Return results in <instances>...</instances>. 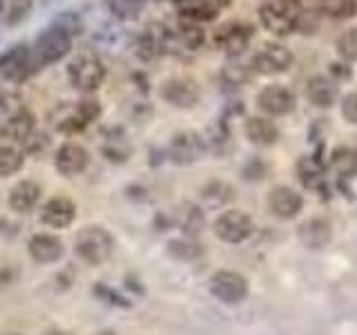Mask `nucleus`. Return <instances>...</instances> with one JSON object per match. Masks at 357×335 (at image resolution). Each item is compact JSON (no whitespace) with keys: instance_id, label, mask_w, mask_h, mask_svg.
Listing matches in <instances>:
<instances>
[{"instance_id":"obj_11","label":"nucleus","mask_w":357,"mask_h":335,"mask_svg":"<svg viewBox=\"0 0 357 335\" xmlns=\"http://www.w3.org/2000/svg\"><path fill=\"white\" fill-rule=\"evenodd\" d=\"M134 54L145 63L170 54V25H165V22L145 25V29L134 38Z\"/></svg>"},{"instance_id":"obj_24","label":"nucleus","mask_w":357,"mask_h":335,"mask_svg":"<svg viewBox=\"0 0 357 335\" xmlns=\"http://www.w3.org/2000/svg\"><path fill=\"white\" fill-rule=\"evenodd\" d=\"M243 130H245L248 141L259 145V148H271V145H275L279 141V130L268 117H250L245 121Z\"/></svg>"},{"instance_id":"obj_36","label":"nucleus","mask_w":357,"mask_h":335,"mask_svg":"<svg viewBox=\"0 0 357 335\" xmlns=\"http://www.w3.org/2000/svg\"><path fill=\"white\" fill-rule=\"evenodd\" d=\"M54 22H56V25L65 27L67 31L72 34V36H78V34L83 31V20H81V16L76 14V11H61V14L54 18Z\"/></svg>"},{"instance_id":"obj_13","label":"nucleus","mask_w":357,"mask_h":335,"mask_svg":"<svg viewBox=\"0 0 357 335\" xmlns=\"http://www.w3.org/2000/svg\"><path fill=\"white\" fill-rule=\"evenodd\" d=\"M215 234L226 244H241L252 234V219L243 210H223L215 219Z\"/></svg>"},{"instance_id":"obj_18","label":"nucleus","mask_w":357,"mask_h":335,"mask_svg":"<svg viewBox=\"0 0 357 335\" xmlns=\"http://www.w3.org/2000/svg\"><path fill=\"white\" fill-rule=\"evenodd\" d=\"M268 210L279 219H295L304 210V197L290 186H275L268 193Z\"/></svg>"},{"instance_id":"obj_40","label":"nucleus","mask_w":357,"mask_h":335,"mask_svg":"<svg viewBox=\"0 0 357 335\" xmlns=\"http://www.w3.org/2000/svg\"><path fill=\"white\" fill-rule=\"evenodd\" d=\"M45 335H65V333H61V331H47Z\"/></svg>"},{"instance_id":"obj_6","label":"nucleus","mask_w":357,"mask_h":335,"mask_svg":"<svg viewBox=\"0 0 357 335\" xmlns=\"http://www.w3.org/2000/svg\"><path fill=\"white\" fill-rule=\"evenodd\" d=\"M114 251V237L103 226H85L78 230L74 253L89 266H100L109 260Z\"/></svg>"},{"instance_id":"obj_39","label":"nucleus","mask_w":357,"mask_h":335,"mask_svg":"<svg viewBox=\"0 0 357 335\" xmlns=\"http://www.w3.org/2000/svg\"><path fill=\"white\" fill-rule=\"evenodd\" d=\"M94 293H96V295H100L105 302H109V304H116V306H130V302H126V299H123L119 293H114V290H109L107 286H96V288H94Z\"/></svg>"},{"instance_id":"obj_33","label":"nucleus","mask_w":357,"mask_h":335,"mask_svg":"<svg viewBox=\"0 0 357 335\" xmlns=\"http://www.w3.org/2000/svg\"><path fill=\"white\" fill-rule=\"evenodd\" d=\"M204 212H201L197 206H185V210H181V219H178V226L188 234V237H195L201 230H204Z\"/></svg>"},{"instance_id":"obj_28","label":"nucleus","mask_w":357,"mask_h":335,"mask_svg":"<svg viewBox=\"0 0 357 335\" xmlns=\"http://www.w3.org/2000/svg\"><path fill=\"white\" fill-rule=\"evenodd\" d=\"M167 255L174 257L178 262H195L204 255V248H201V244L195 241L192 237H181V239L167 241Z\"/></svg>"},{"instance_id":"obj_4","label":"nucleus","mask_w":357,"mask_h":335,"mask_svg":"<svg viewBox=\"0 0 357 335\" xmlns=\"http://www.w3.org/2000/svg\"><path fill=\"white\" fill-rule=\"evenodd\" d=\"M33 130H36V119L25 107L22 98L11 92L0 94V132L9 139L25 143Z\"/></svg>"},{"instance_id":"obj_35","label":"nucleus","mask_w":357,"mask_h":335,"mask_svg":"<svg viewBox=\"0 0 357 335\" xmlns=\"http://www.w3.org/2000/svg\"><path fill=\"white\" fill-rule=\"evenodd\" d=\"M337 54L346 63H357V27L344 29L337 38Z\"/></svg>"},{"instance_id":"obj_20","label":"nucleus","mask_w":357,"mask_h":335,"mask_svg":"<svg viewBox=\"0 0 357 335\" xmlns=\"http://www.w3.org/2000/svg\"><path fill=\"white\" fill-rule=\"evenodd\" d=\"M89 163V152L83 148L81 143L67 141L63 143L59 152L54 156V165L63 177H76L81 174Z\"/></svg>"},{"instance_id":"obj_8","label":"nucleus","mask_w":357,"mask_h":335,"mask_svg":"<svg viewBox=\"0 0 357 335\" xmlns=\"http://www.w3.org/2000/svg\"><path fill=\"white\" fill-rule=\"evenodd\" d=\"M38 72L36 59L27 43H14L0 54V76L9 83H22Z\"/></svg>"},{"instance_id":"obj_21","label":"nucleus","mask_w":357,"mask_h":335,"mask_svg":"<svg viewBox=\"0 0 357 335\" xmlns=\"http://www.w3.org/2000/svg\"><path fill=\"white\" fill-rule=\"evenodd\" d=\"M40 219L50 228H67L76 219V204L70 197H52L40 208Z\"/></svg>"},{"instance_id":"obj_37","label":"nucleus","mask_w":357,"mask_h":335,"mask_svg":"<svg viewBox=\"0 0 357 335\" xmlns=\"http://www.w3.org/2000/svg\"><path fill=\"white\" fill-rule=\"evenodd\" d=\"M340 110H342V117L357 126V89H351L349 94L342 96V103H340Z\"/></svg>"},{"instance_id":"obj_23","label":"nucleus","mask_w":357,"mask_h":335,"mask_svg":"<svg viewBox=\"0 0 357 335\" xmlns=\"http://www.w3.org/2000/svg\"><path fill=\"white\" fill-rule=\"evenodd\" d=\"M27 248H29L31 260L36 264H54V262H59L65 253L63 241L56 237V234H47V232L33 234L27 244Z\"/></svg>"},{"instance_id":"obj_19","label":"nucleus","mask_w":357,"mask_h":335,"mask_svg":"<svg viewBox=\"0 0 357 335\" xmlns=\"http://www.w3.org/2000/svg\"><path fill=\"white\" fill-rule=\"evenodd\" d=\"M306 98L310 105L319 110H328L337 103L340 98V85L335 78L326 74H315L306 81Z\"/></svg>"},{"instance_id":"obj_26","label":"nucleus","mask_w":357,"mask_h":335,"mask_svg":"<svg viewBox=\"0 0 357 335\" xmlns=\"http://www.w3.org/2000/svg\"><path fill=\"white\" fill-rule=\"evenodd\" d=\"M103 154L109 161H116V163L128 161L130 154H132V145L126 139V134H123L121 130L107 132V137L103 139Z\"/></svg>"},{"instance_id":"obj_9","label":"nucleus","mask_w":357,"mask_h":335,"mask_svg":"<svg viewBox=\"0 0 357 335\" xmlns=\"http://www.w3.org/2000/svg\"><path fill=\"white\" fill-rule=\"evenodd\" d=\"M293 61H295V56L286 47V45L277 43V40H268L252 54L248 65L255 74L275 76V74L288 72L290 67H293Z\"/></svg>"},{"instance_id":"obj_15","label":"nucleus","mask_w":357,"mask_h":335,"mask_svg":"<svg viewBox=\"0 0 357 335\" xmlns=\"http://www.w3.org/2000/svg\"><path fill=\"white\" fill-rule=\"evenodd\" d=\"M297 98L286 85L271 83L261 87V92L257 94V107H259L266 117H286L295 110Z\"/></svg>"},{"instance_id":"obj_5","label":"nucleus","mask_w":357,"mask_h":335,"mask_svg":"<svg viewBox=\"0 0 357 335\" xmlns=\"http://www.w3.org/2000/svg\"><path fill=\"white\" fill-rule=\"evenodd\" d=\"M72 47H74L72 34L65 27L52 22L50 27H45L36 36V40L31 45V52H33V59H36L38 70H43V67L63 61L65 56L72 52Z\"/></svg>"},{"instance_id":"obj_3","label":"nucleus","mask_w":357,"mask_h":335,"mask_svg":"<svg viewBox=\"0 0 357 335\" xmlns=\"http://www.w3.org/2000/svg\"><path fill=\"white\" fill-rule=\"evenodd\" d=\"M257 14L266 31L284 38L297 31L301 14H304V3L301 0H266Z\"/></svg>"},{"instance_id":"obj_14","label":"nucleus","mask_w":357,"mask_h":335,"mask_svg":"<svg viewBox=\"0 0 357 335\" xmlns=\"http://www.w3.org/2000/svg\"><path fill=\"white\" fill-rule=\"evenodd\" d=\"M210 293L223 304H239L248 297V279L234 271H217L210 277Z\"/></svg>"},{"instance_id":"obj_31","label":"nucleus","mask_w":357,"mask_h":335,"mask_svg":"<svg viewBox=\"0 0 357 335\" xmlns=\"http://www.w3.org/2000/svg\"><path fill=\"white\" fill-rule=\"evenodd\" d=\"M331 168L340 177H353L357 172V152L351 148H337L331 154Z\"/></svg>"},{"instance_id":"obj_12","label":"nucleus","mask_w":357,"mask_h":335,"mask_svg":"<svg viewBox=\"0 0 357 335\" xmlns=\"http://www.w3.org/2000/svg\"><path fill=\"white\" fill-rule=\"evenodd\" d=\"M161 98L178 110H192L201 100V87L190 76H172L161 83Z\"/></svg>"},{"instance_id":"obj_10","label":"nucleus","mask_w":357,"mask_h":335,"mask_svg":"<svg viewBox=\"0 0 357 335\" xmlns=\"http://www.w3.org/2000/svg\"><path fill=\"white\" fill-rule=\"evenodd\" d=\"M208 150L206 139L195 130H181L172 134L170 143H167V159L174 165H192L199 159H204Z\"/></svg>"},{"instance_id":"obj_34","label":"nucleus","mask_w":357,"mask_h":335,"mask_svg":"<svg viewBox=\"0 0 357 335\" xmlns=\"http://www.w3.org/2000/svg\"><path fill=\"white\" fill-rule=\"evenodd\" d=\"M204 201L208 206H226L228 201H232V188L228 184H221V181H212L204 188V193H201Z\"/></svg>"},{"instance_id":"obj_25","label":"nucleus","mask_w":357,"mask_h":335,"mask_svg":"<svg viewBox=\"0 0 357 335\" xmlns=\"http://www.w3.org/2000/svg\"><path fill=\"white\" fill-rule=\"evenodd\" d=\"M40 199V186L33 181H18L9 190V206L16 212H29Z\"/></svg>"},{"instance_id":"obj_41","label":"nucleus","mask_w":357,"mask_h":335,"mask_svg":"<svg viewBox=\"0 0 357 335\" xmlns=\"http://www.w3.org/2000/svg\"><path fill=\"white\" fill-rule=\"evenodd\" d=\"M0 14H3V0H0Z\"/></svg>"},{"instance_id":"obj_30","label":"nucleus","mask_w":357,"mask_h":335,"mask_svg":"<svg viewBox=\"0 0 357 335\" xmlns=\"http://www.w3.org/2000/svg\"><path fill=\"white\" fill-rule=\"evenodd\" d=\"M319 14L333 20H349L357 16V0H319Z\"/></svg>"},{"instance_id":"obj_27","label":"nucleus","mask_w":357,"mask_h":335,"mask_svg":"<svg viewBox=\"0 0 357 335\" xmlns=\"http://www.w3.org/2000/svg\"><path fill=\"white\" fill-rule=\"evenodd\" d=\"M148 3L150 0H105V7L112 14V18H116L121 22H130L139 18V14Z\"/></svg>"},{"instance_id":"obj_17","label":"nucleus","mask_w":357,"mask_h":335,"mask_svg":"<svg viewBox=\"0 0 357 335\" xmlns=\"http://www.w3.org/2000/svg\"><path fill=\"white\" fill-rule=\"evenodd\" d=\"M228 5L230 0H174L178 18L197 25L215 20Z\"/></svg>"},{"instance_id":"obj_16","label":"nucleus","mask_w":357,"mask_h":335,"mask_svg":"<svg viewBox=\"0 0 357 335\" xmlns=\"http://www.w3.org/2000/svg\"><path fill=\"white\" fill-rule=\"evenodd\" d=\"M206 34L197 22L178 18L176 25H170V54H195L204 47Z\"/></svg>"},{"instance_id":"obj_2","label":"nucleus","mask_w":357,"mask_h":335,"mask_svg":"<svg viewBox=\"0 0 357 335\" xmlns=\"http://www.w3.org/2000/svg\"><path fill=\"white\" fill-rule=\"evenodd\" d=\"M107 76V67L100 59V54L94 50L78 52L74 59L67 63V81L74 89L83 94H94L103 85Z\"/></svg>"},{"instance_id":"obj_38","label":"nucleus","mask_w":357,"mask_h":335,"mask_svg":"<svg viewBox=\"0 0 357 335\" xmlns=\"http://www.w3.org/2000/svg\"><path fill=\"white\" fill-rule=\"evenodd\" d=\"M31 7V0H11V9H9V22H16L20 18L27 16V11Z\"/></svg>"},{"instance_id":"obj_42","label":"nucleus","mask_w":357,"mask_h":335,"mask_svg":"<svg viewBox=\"0 0 357 335\" xmlns=\"http://www.w3.org/2000/svg\"><path fill=\"white\" fill-rule=\"evenodd\" d=\"M14 335H16V333H14Z\"/></svg>"},{"instance_id":"obj_7","label":"nucleus","mask_w":357,"mask_h":335,"mask_svg":"<svg viewBox=\"0 0 357 335\" xmlns=\"http://www.w3.org/2000/svg\"><path fill=\"white\" fill-rule=\"evenodd\" d=\"M255 38V27L248 20H226L215 29V47L221 50L228 59H239L250 47Z\"/></svg>"},{"instance_id":"obj_32","label":"nucleus","mask_w":357,"mask_h":335,"mask_svg":"<svg viewBox=\"0 0 357 335\" xmlns=\"http://www.w3.org/2000/svg\"><path fill=\"white\" fill-rule=\"evenodd\" d=\"M25 163V152L16 145H0V177L16 174Z\"/></svg>"},{"instance_id":"obj_29","label":"nucleus","mask_w":357,"mask_h":335,"mask_svg":"<svg viewBox=\"0 0 357 335\" xmlns=\"http://www.w3.org/2000/svg\"><path fill=\"white\" fill-rule=\"evenodd\" d=\"M252 76L255 72L250 70V65L241 63L239 59H230V63L223 65V70H221V81L230 87H241L245 83H250Z\"/></svg>"},{"instance_id":"obj_22","label":"nucleus","mask_w":357,"mask_h":335,"mask_svg":"<svg viewBox=\"0 0 357 335\" xmlns=\"http://www.w3.org/2000/svg\"><path fill=\"white\" fill-rule=\"evenodd\" d=\"M297 237L299 241L310 251H319L324 246H328L333 239V226L328 219L324 217H312L308 221H304L297 228Z\"/></svg>"},{"instance_id":"obj_1","label":"nucleus","mask_w":357,"mask_h":335,"mask_svg":"<svg viewBox=\"0 0 357 335\" xmlns=\"http://www.w3.org/2000/svg\"><path fill=\"white\" fill-rule=\"evenodd\" d=\"M103 107L100 100L94 96H85L81 100H63L50 112V126L61 134H78L83 132L89 123H94Z\"/></svg>"}]
</instances>
